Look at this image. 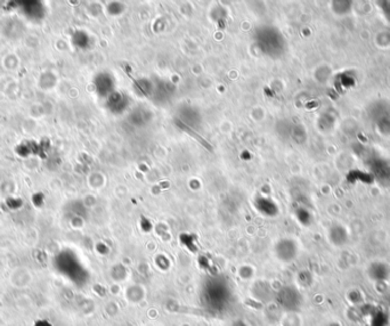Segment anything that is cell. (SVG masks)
<instances>
[{"label":"cell","instance_id":"cell-1","mask_svg":"<svg viewBox=\"0 0 390 326\" xmlns=\"http://www.w3.org/2000/svg\"><path fill=\"white\" fill-rule=\"evenodd\" d=\"M367 274L372 281H387L390 278V265L384 262H374L368 266Z\"/></svg>","mask_w":390,"mask_h":326},{"label":"cell","instance_id":"cell-2","mask_svg":"<svg viewBox=\"0 0 390 326\" xmlns=\"http://www.w3.org/2000/svg\"><path fill=\"white\" fill-rule=\"evenodd\" d=\"M368 321V326H387L388 323L383 321H389L388 314L380 307H372L371 310L366 315Z\"/></svg>","mask_w":390,"mask_h":326},{"label":"cell","instance_id":"cell-3","mask_svg":"<svg viewBox=\"0 0 390 326\" xmlns=\"http://www.w3.org/2000/svg\"><path fill=\"white\" fill-rule=\"evenodd\" d=\"M330 240L337 246L345 245L348 241V232L342 225H335L330 230Z\"/></svg>","mask_w":390,"mask_h":326},{"label":"cell","instance_id":"cell-4","mask_svg":"<svg viewBox=\"0 0 390 326\" xmlns=\"http://www.w3.org/2000/svg\"><path fill=\"white\" fill-rule=\"evenodd\" d=\"M381 5L382 6L380 7L383 10V14L385 16V19H388L390 21V2H383L381 3Z\"/></svg>","mask_w":390,"mask_h":326}]
</instances>
